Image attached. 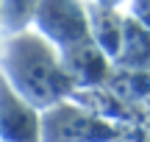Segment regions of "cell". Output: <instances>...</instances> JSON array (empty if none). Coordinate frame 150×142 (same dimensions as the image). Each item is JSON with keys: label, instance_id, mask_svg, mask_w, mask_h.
<instances>
[{"label": "cell", "instance_id": "cell-10", "mask_svg": "<svg viewBox=\"0 0 150 142\" xmlns=\"http://www.w3.org/2000/svg\"><path fill=\"white\" fill-rule=\"evenodd\" d=\"M89 3H95V6H103V9H117V11H122L125 6L131 3V0H89Z\"/></svg>", "mask_w": 150, "mask_h": 142}, {"label": "cell", "instance_id": "cell-2", "mask_svg": "<svg viewBox=\"0 0 150 142\" xmlns=\"http://www.w3.org/2000/svg\"><path fill=\"white\" fill-rule=\"evenodd\" d=\"M31 28L56 50H70L89 42V9L86 0H39Z\"/></svg>", "mask_w": 150, "mask_h": 142}, {"label": "cell", "instance_id": "cell-3", "mask_svg": "<svg viewBox=\"0 0 150 142\" xmlns=\"http://www.w3.org/2000/svg\"><path fill=\"white\" fill-rule=\"evenodd\" d=\"M117 128L108 120L75 106L72 100L42 111V142H114Z\"/></svg>", "mask_w": 150, "mask_h": 142}, {"label": "cell", "instance_id": "cell-4", "mask_svg": "<svg viewBox=\"0 0 150 142\" xmlns=\"http://www.w3.org/2000/svg\"><path fill=\"white\" fill-rule=\"evenodd\" d=\"M0 142H42V111L11 89L0 72Z\"/></svg>", "mask_w": 150, "mask_h": 142}, {"label": "cell", "instance_id": "cell-7", "mask_svg": "<svg viewBox=\"0 0 150 142\" xmlns=\"http://www.w3.org/2000/svg\"><path fill=\"white\" fill-rule=\"evenodd\" d=\"M114 64H122L134 72H142L150 67V31L134 17L125 14V28H122V45L120 56Z\"/></svg>", "mask_w": 150, "mask_h": 142}, {"label": "cell", "instance_id": "cell-8", "mask_svg": "<svg viewBox=\"0 0 150 142\" xmlns=\"http://www.w3.org/2000/svg\"><path fill=\"white\" fill-rule=\"evenodd\" d=\"M36 6L39 0H0V33L8 36V33L31 28Z\"/></svg>", "mask_w": 150, "mask_h": 142}, {"label": "cell", "instance_id": "cell-5", "mask_svg": "<svg viewBox=\"0 0 150 142\" xmlns=\"http://www.w3.org/2000/svg\"><path fill=\"white\" fill-rule=\"evenodd\" d=\"M61 61H64V70H67V75H70L75 92H78V89L100 87L108 78L111 64H114L92 39L83 42V45H75L70 50H61Z\"/></svg>", "mask_w": 150, "mask_h": 142}, {"label": "cell", "instance_id": "cell-6", "mask_svg": "<svg viewBox=\"0 0 150 142\" xmlns=\"http://www.w3.org/2000/svg\"><path fill=\"white\" fill-rule=\"evenodd\" d=\"M89 9V36L111 61H117L120 45H122V28H125V11L117 9H103L86 0Z\"/></svg>", "mask_w": 150, "mask_h": 142}, {"label": "cell", "instance_id": "cell-9", "mask_svg": "<svg viewBox=\"0 0 150 142\" xmlns=\"http://www.w3.org/2000/svg\"><path fill=\"white\" fill-rule=\"evenodd\" d=\"M128 17H134L136 22L150 31V0H131L128 3Z\"/></svg>", "mask_w": 150, "mask_h": 142}, {"label": "cell", "instance_id": "cell-1", "mask_svg": "<svg viewBox=\"0 0 150 142\" xmlns=\"http://www.w3.org/2000/svg\"><path fill=\"white\" fill-rule=\"evenodd\" d=\"M0 72L11 89L39 111H47L75 95L61 53L33 28L3 36Z\"/></svg>", "mask_w": 150, "mask_h": 142}]
</instances>
